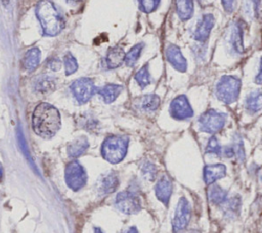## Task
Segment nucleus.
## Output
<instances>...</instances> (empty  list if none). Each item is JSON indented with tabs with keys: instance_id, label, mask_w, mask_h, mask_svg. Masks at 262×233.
<instances>
[{
	"instance_id": "1",
	"label": "nucleus",
	"mask_w": 262,
	"mask_h": 233,
	"mask_svg": "<svg viewBox=\"0 0 262 233\" xmlns=\"http://www.w3.org/2000/svg\"><path fill=\"white\" fill-rule=\"evenodd\" d=\"M32 126L38 136L45 139L53 137L61 126L59 111L53 105L41 102L33 111Z\"/></svg>"
},
{
	"instance_id": "2",
	"label": "nucleus",
	"mask_w": 262,
	"mask_h": 233,
	"mask_svg": "<svg viewBox=\"0 0 262 233\" xmlns=\"http://www.w3.org/2000/svg\"><path fill=\"white\" fill-rule=\"evenodd\" d=\"M36 15L47 36H56L63 29V20L50 0H40L36 6Z\"/></svg>"
},
{
	"instance_id": "3",
	"label": "nucleus",
	"mask_w": 262,
	"mask_h": 233,
	"mask_svg": "<svg viewBox=\"0 0 262 233\" xmlns=\"http://www.w3.org/2000/svg\"><path fill=\"white\" fill-rule=\"evenodd\" d=\"M129 139L126 136L111 135L106 137L101 144V155L102 157L111 162L118 164L127 154Z\"/></svg>"
},
{
	"instance_id": "4",
	"label": "nucleus",
	"mask_w": 262,
	"mask_h": 233,
	"mask_svg": "<svg viewBox=\"0 0 262 233\" xmlns=\"http://www.w3.org/2000/svg\"><path fill=\"white\" fill-rule=\"evenodd\" d=\"M241 80L232 75L222 76L215 85V96L224 104L234 103L239 96Z\"/></svg>"
},
{
	"instance_id": "5",
	"label": "nucleus",
	"mask_w": 262,
	"mask_h": 233,
	"mask_svg": "<svg viewBox=\"0 0 262 233\" xmlns=\"http://www.w3.org/2000/svg\"><path fill=\"white\" fill-rule=\"evenodd\" d=\"M226 122L227 114L225 112L211 108L199 116L198 128L204 133L215 135L224 128Z\"/></svg>"
},
{
	"instance_id": "6",
	"label": "nucleus",
	"mask_w": 262,
	"mask_h": 233,
	"mask_svg": "<svg viewBox=\"0 0 262 233\" xmlns=\"http://www.w3.org/2000/svg\"><path fill=\"white\" fill-rule=\"evenodd\" d=\"M225 43L231 55L237 56L245 53L244 25L241 20L236 19L228 27V31L225 36Z\"/></svg>"
},
{
	"instance_id": "7",
	"label": "nucleus",
	"mask_w": 262,
	"mask_h": 233,
	"mask_svg": "<svg viewBox=\"0 0 262 233\" xmlns=\"http://www.w3.org/2000/svg\"><path fill=\"white\" fill-rule=\"evenodd\" d=\"M67 185L74 191L83 188L87 182V174L83 166L78 160H72L67 165L64 171Z\"/></svg>"
},
{
	"instance_id": "8",
	"label": "nucleus",
	"mask_w": 262,
	"mask_h": 233,
	"mask_svg": "<svg viewBox=\"0 0 262 233\" xmlns=\"http://www.w3.org/2000/svg\"><path fill=\"white\" fill-rule=\"evenodd\" d=\"M191 218V207L188 200L182 196L179 198L174 217L172 220V231L173 233H179L186 229Z\"/></svg>"
},
{
	"instance_id": "9",
	"label": "nucleus",
	"mask_w": 262,
	"mask_h": 233,
	"mask_svg": "<svg viewBox=\"0 0 262 233\" xmlns=\"http://www.w3.org/2000/svg\"><path fill=\"white\" fill-rule=\"evenodd\" d=\"M169 113L176 121H187L193 116L194 111L187 96L180 94L170 102Z\"/></svg>"
},
{
	"instance_id": "10",
	"label": "nucleus",
	"mask_w": 262,
	"mask_h": 233,
	"mask_svg": "<svg viewBox=\"0 0 262 233\" xmlns=\"http://www.w3.org/2000/svg\"><path fill=\"white\" fill-rule=\"evenodd\" d=\"M70 88L76 100L81 104L88 102L96 91L93 81L89 78H80L75 80L71 84Z\"/></svg>"
},
{
	"instance_id": "11",
	"label": "nucleus",
	"mask_w": 262,
	"mask_h": 233,
	"mask_svg": "<svg viewBox=\"0 0 262 233\" xmlns=\"http://www.w3.org/2000/svg\"><path fill=\"white\" fill-rule=\"evenodd\" d=\"M115 204L119 211L126 215L136 214L141 208L139 197L131 191L119 192L116 196Z\"/></svg>"
},
{
	"instance_id": "12",
	"label": "nucleus",
	"mask_w": 262,
	"mask_h": 233,
	"mask_svg": "<svg viewBox=\"0 0 262 233\" xmlns=\"http://www.w3.org/2000/svg\"><path fill=\"white\" fill-rule=\"evenodd\" d=\"M215 26V17L212 13H204L196 20L192 30V38L195 42H207L211 35V31Z\"/></svg>"
},
{
	"instance_id": "13",
	"label": "nucleus",
	"mask_w": 262,
	"mask_h": 233,
	"mask_svg": "<svg viewBox=\"0 0 262 233\" xmlns=\"http://www.w3.org/2000/svg\"><path fill=\"white\" fill-rule=\"evenodd\" d=\"M167 61L179 73H185L187 69V60L181 49L175 44H169L165 50Z\"/></svg>"
},
{
	"instance_id": "14",
	"label": "nucleus",
	"mask_w": 262,
	"mask_h": 233,
	"mask_svg": "<svg viewBox=\"0 0 262 233\" xmlns=\"http://www.w3.org/2000/svg\"><path fill=\"white\" fill-rule=\"evenodd\" d=\"M173 191V184L169 176L163 175L155 186V193L157 198L166 206L169 204Z\"/></svg>"
},
{
	"instance_id": "15",
	"label": "nucleus",
	"mask_w": 262,
	"mask_h": 233,
	"mask_svg": "<svg viewBox=\"0 0 262 233\" xmlns=\"http://www.w3.org/2000/svg\"><path fill=\"white\" fill-rule=\"evenodd\" d=\"M119 186V178L115 172H107L100 176L99 180L97 181V191L100 194H110L116 191Z\"/></svg>"
},
{
	"instance_id": "16",
	"label": "nucleus",
	"mask_w": 262,
	"mask_h": 233,
	"mask_svg": "<svg viewBox=\"0 0 262 233\" xmlns=\"http://www.w3.org/2000/svg\"><path fill=\"white\" fill-rule=\"evenodd\" d=\"M226 176V167L223 164L207 165L203 170L204 182L207 185H212L216 181Z\"/></svg>"
},
{
	"instance_id": "17",
	"label": "nucleus",
	"mask_w": 262,
	"mask_h": 233,
	"mask_svg": "<svg viewBox=\"0 0 262 233\" xmlns=\"http://www.w3.org/2000/svg\"><path fill=\"white\" fill-rule=\"evenodd\" d=\"M245 109L250 114H255L262 109V92L260 90L251 91L244 101Z\"/></svg>"
},
{
	"instance_id": "18",
	"label": "nucleus",
	"mask_w": 262,
	"mask_h": 233,
	"mask_svg": "<svg viewBox=\"0 0 262 233\" xmlns=\"http://www.w3.org/2000/svg\"><path fill=\"white\" fill-rule=\"evenodd\" d=\"M125 51L120 47L110 48L104 57V64L107 68L113 69L119 67L123 62H125Z\"/></svg>"
},
{
	"instance_id": "19",
	"label": "nucleus",
	"mask_w": 262,
	"mask_h": 233,
	"mask_svg": "<svg viewBox=\"0 0 262 233\" xmlns=\"http://www.w3.org/2000/svg\"><path fill=\"white\" fill-rule=\"evenodd\" d=\"M40 60H41V52L39 48L33 47L25 53L21 64L25 71L31 73L37 68V66L40 63Z\"/></svg>"
},
{
	"instance_id": "20",
	"label": "nucleus",
	"mask_w": 262,
	"mask_h": 233,
	"mask_svg": "<svg viewBox=\"0 0 262 233\" xmlns=\"http://www.w3.org/2000/svg\"><path fill=\"white\" fill-rule=\"evenodd\" d=\"M175 9L178 17L186 21L193 15L194 2L193 0H175Z\"/></svg>"
},
{
	"instance_id": "21",
	"label": "nucleus",
	"mask_w": 262,
	"mask_h": 233,
	"mask_svg": "<svg viewBox=\"0 0 262 233\" xmlns=\"http://www.w3.org/2000/svg\"><path fill=\"white\" fill-rule=\"evenodd\" d=\"M123 86L118 84H106L103 87L97 89V93L101 96L105 103H112L121 94Z\"/></svg>"
},
{
	"instance_id": "22",
	"label": "nucleus",
	"mask_w": 262,
	"mask_h": 233,
	"mask_svg": "<svg viewBox=\"0 0 262 233\" xmlns=\"http://www.w3.org/2000/svg\"><path fill=\"white\" fill-rule=\"evenodd\" d=\"M33 88L36 92L41 94H47L55 89V80L47 75L38 77L33 84Z\"/></svg>"
},
{
	"instance_id": "23",
	"label": "nucleus",
	"mask_w": 262,
	"mask_h": 233,
	"mask_svg": "<svg viewBox=\"0 0 262 233\" xmlns=\"http://www.w3.org/2000/svg\"><path fill=\"white\" fill-rule=\"evenodd\" d=\"M88 146H89L88 139L84 136H81L79 138H76L74 141H72L69 144L68 154L72 158H77L87 150Z\"/></svg>"
},
{
	"instance_id": "24",
	"label": "nucleus",
	"mask_w": 262,
	"mask_h": 233,
	"mask_svg": "<svg viewBox=\"0 0 262 233\" xmlns=\"http://www.w3.org/2000/svg\"><path fill=\"white\" fill-rule=\"evenodd\" d=\"M223 213L226 218L233 219L238 216L241 211V198L237 195H234L230 197L229 199H226V201L223 203Z\"/></svg>"
},
{
	"instance_id": "25",
	"label": "nucleus",
	"mask_w": 262,
	"mask_h": 233,
	"mask_svg": "<svg viewBox=\"0 0 262 233\" xmlns=\"http://www.w3.org/2000/svg\"><path fill=\"white\" fill-rule=\"evenodd\" d=\"M208 199L213 204H223L227 199V191L214 183L208 190Z\"/></svg>"
},
{
	"instance_id": "26",
	"label": "nucleus",
	"mask_w": 262,
	"mask_h": 233,
	"mask_svg": "<svg viewBox=\"0 0 262 233\" xmlns=\"http://www.w3.org/2000/svg\"><path fill=\"white\" fill-rule=\"evenodd\" d=\"M160 97L156 94H147L139 98L138 106L144 111H155L160 106Z\"/></svg>"
},
{
	"instance_id": "27",
	"label": "nucleus",
	"mask_w": 262,
	"mask_h": 233,
	"mask_svg": "<svg viewBox=\"0 0 262 233\" xmlns=\"http://www.w3.org/2000/svg\"><path fill=\"white\" fill-rule=\"evenodd\" d=\"M262 0H245L244 2V12L248 17L255 19L259 17L261 9Z\"/></svg>"
},
{
	"instance_id": "28",
	"label": "nucleus",
	"mask_w": 262,
	"mask_h": 233,
	"mask_svg": "<svg viewBox=\"0 0 262 233\" xmlns=\"http://www.w3.org/2000/svg\"><path fill=\"white\" fill-rule=\"evenodd\" d=\"M143 47H144V44L142 42L137 43L126 53V56H125L126 65H128L130 67L135 65V63L139 59V56H140V53H141Z\"/></svg>"
},
{
	"instance_id": "29",
	"label": "nucleus",
	"mask_w": 262,
	"mask_h": 233,
	"mask_svg": "<svg viewBox=\"0 0 262 233\" xmlns=\"http://www.w3.org/2000/svg\"><path fill=\"white\" fill-rule=\"evenodd\" d=\"M134 79L136 81V83L139 85L140 88H145L146 86H148L151 82L150 79V74H149V69H148V64H144L143 66H141L137 73L134 75Z\"/></svg>"
},
{
	"instance_id": "30",
	"label": "nucleus",
	"mask_w": 262,
	"mask_h": 233,
	"mask_svg": "<svg viewBox=\"0 0 262 233\" xmlns=\"http://www.w3.org/2000/svg\"><path fill=\"white\" fill-rule=\"evenodd\" d=\"M205 153L207 154H214L220 156L222 154V146L219 143V140L215 135H212L207 142L205 147Z\"/></svg>"
},
{
	"instance_id": "31",
	"label": "nucleus",
	"mask_w": 262,
	"mask_h": 233,
	"mask_svg": "<svg viewBox=\"0 0 262 233\" xmlns=\"http://www.w3.org/2000/svg\"><path fill=\"white\" fill-rule=\"evenodd\" d=\"M232 146L234 148V152H235V157L236 160L238 162H243L246 158V151H245V146H244V142L242 140V138L238 135H235L233 137V142H232Z\"/></svg>"
},
{
	"instance_id": "32",
	"label": "nucleus",
	"mask_w": 262,
	"mask_h": 233,
	"mask_svg": "<svg viewBox=\"0 0 262 233\" xmlns=\"http://www.w3.org/2000/svg\"><path fill=\"white\" fill-rule=\"evenodd\" d=\"M63 65H64L66 75L68 76L76 73V71L78 69V62L71 53L66 54V56L63 57Z\"/></svg>"
},
{
	"instance_id": "33",
	"label": "nucleus",
	"mask_w": 262,
	"mask_h": 233,
	"mask_svg": "<svg viewBox=\"0 0 262 233\" xmlns=\"http://www.w3.org/2000/svg\"><path fill=\"white\" fill-rule=\"evenodd\" d=\"M137 1H138L140 10L145 13H150L155 11L161 2V0H137Z\"/></svg>"
},
{
	"instance_id": "34",
	"label": "nucleus",
	"mask_w": 262,
	"mask_h": 233,
	"mask_svg": "<svg viewBox=\"0 0 262 233\" xmlns=\"http://www.w3.org/2000/svg\"><path fill=\"white\" fill-rule=\"evenodd\" d=\"M141 172H142V175L145 179L149 180V181H152L156 176H157V173H158V170L156 168V166L149 161H146L143 166H142V169H141Z\"/></svg>"
},
{
	"instance_id": "35",
	"label": "nucleus",
	"mask_w": 262,
	"mask_h": 233,
	"mask_svg": "<svg viewBox=\"0 0 262 233\" xmlns=\"http://www.w3.org/2000/svg\"><path fill=\"white\" fill-rule=\"evenodd\" d=\"M198 44L193 45L192 46V55L193 57L196 59V60H204L205 57H206V54H207V44H205L206 42L204 43H199L196 42Z\"/></svg>"
},
{
	"instance_id": "36",
	"label": "nucleus",
	"mask_w": 262,
	"mask_h": 233,
	"mask_svg": "<svg viewBox=\"0 0 262 233\" xmlns=\"http://www.w3.org/2000/svg\"><path fill=\"white\" fill-rule=\"evenodd\" d=\"M220 1H221L222 7H223L225 12L232 13L234 11L237 0H220Z\"/></svg>"
},
{
	"instance_id": "37",
	"label": "nucleus",
	"mask_w": 262,
	"mask_h": 233,
	"mask_svg": "<svg viewBox=\"0 0 262 233\" xmlns=\"http://www.w3.org/2000/svg\"><path fill=\"white\" fill-rule=\"evenodd\" d=\"M224 157L226 158H232L235 156V152H234V148L232 146V144L230 145H226L224 147H222V154Z\"/></svg>"
},
{
	"instance_id": "38",
	"label": "nucleus",
	"mask_w": 262,
	"mask_h": 233,
	"mask_svg": "<svg viewBox=\"0 0 262 233\" xmlns=\"http://www.w3.org/2000/svg\"><path fill=\"white\" fill-rule=\"evenodd\" d=\"M48 67L53 71V72H56L58 71L60 67H61V61L58 59V58H51L49 61H48Z\"/></svg>"
},
{
	"instance_id": "39",
	"label": "nucleus",
	"mask_w": 262,
	"mask_h": 233,
	"mask_svg": "<svg viewBox=\"0 0 262 233\" xmlns=\"http://www.w3.org/2000/svg\"><path fill=\"white\" fill-rule=\"evenodd\" d=\"M254 82L257 85H262V56L260 57V61H259V69L258 73L254 79Z\"/></svg>"
},
{
	"instance_id": "40",
	"label": "nucleus",
	"mask_w": 262,
	"mask_h": 233,
	"mask_svg": "<svg viewBox=\"0 0 262 233\" xmlns=\"http://www.w3.org/2000/svg\"><path fill=\"white\" fill-rule=\"evenodd\" d=\"M125 233H138V231H137V229L135 227H130Z\"/></svg>"
},
{
	"instance_id": "41",
	"label": "nucleus",
	"mask_w": 262,
	"mask_h": 233,
	"mask_svg": "<svg viewBox=\"0 0 262 233\" xmlns=\"http://www.w3.org/2000/svg\"><path fill=\"white\" fill-rule=\"evenodd\" d=\"M3 174H4V172H3V166H2V164L0 162V181H1L2 178H3Z\"/></svg>"
},
{
	"instance_id": "42",
	"label": "nucleus",
	"mask_w": 262,
	"mask_h": 233,
	"mask_svg": "<svg viewBox=\"0 0 262 233\" xmlns=\"http://www.w3.org/2000/svg\"><path fill=\"white\" fill-rule=\"evenodd\" d=\"M94 233H103V232H102V230L99 229V228H94Z\"/></svg>"
},
{
	"instance_id": "43",
	"label": "nucleus",
	"mask_w": 262,
	"mask_h": 233,
	"mask_svg": "<svg viewBox=\"0 0 262 233\" xmlns=\"http://www.w3.org/2000/svg\"><path fill=\"white\" fill-rule=\"evenodd\" d=\"M1 1H2L3 5H7V4L9 3V1H10V0H1Z\"/></svg>"
},
{
	"instance_id": "44",
	"label": "nucleus",
	"mask_w": 262,
	"mask_h": 233,
	"mask_svg": "<svg viewBox=\"0 0 262 233\" xmlns=\"http://www.w3.org/2000/svg\"><path fill=\"white\" fill-rule=\"evenodd\" d=\"M67 1H68V2H72V3H73V2H78L79 0H67Z\"/></svg>"
},
{
	"instance_id": "45",
	"label": "nucleus",
	"mask_w": 262,
	"mask_h": 233,
	"mask_svg": "<svg viewBox=\"0 0 262 233\" xmlns=\"http://www.w3.org/2000/svg\"><path fill=\"white\" fill-rule=\"evenodd\" d=\"M261 181H262V178H261Z\"/></svg>"
}]
</instances>
